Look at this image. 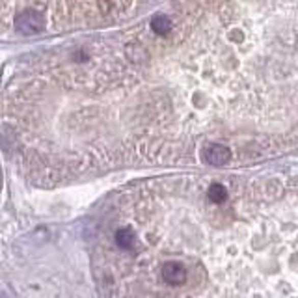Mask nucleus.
Listing matches in <instances>:
<instances>
[{
    "instance_id": "20e7f679",
    "label": "nucleus",
    "mask_w": 298,
    "mask_h": 298,
    "mask_svg": "<svg viewBox=\"0 0 298 298\" xmlns=\"http://www.w3.org/2000/svg\"><path fill=\"white\" fill-rule=\"evenodd\" d=\"M151 30L158 36H164L172 30V21L168 15H155L151 19Z\"/></svg>"
},
{
    "instance_id": "39448f33",
    "label": "nucleus",
    "mask_w": 298,
    "mask_h": 298,
    "mask_svg": "<svg viewBox=\"0 0 298 298\" xmlns=\"http://www.w3.org/2000/svg\"><path fill=\"white\" fill-rule=\"evenodd\" d=\"M116 244H118L121 250L132 248V246H134V235H132V231L127 228L118 229V233H116Z\"/></svg>"
},
{
    "instance_id": "423d86ee",
    "label": "nucleus",
    "mask_w": 298,
    "mask_h": 298,
    "mask_svg": "<svg viewBox=\"0 0 298 298\" xmlns=\"http://www.w3.org/2000/svg\"><path fill=\"white\" fill-rule=\"evenodd\" d=\"M207 196H209V200L212 201V203H222L226 198H228V190H226V186L224 184H211L209 186V192H207Z\"/></svg>"
},
{
    "instance_id": "7ed1b4c3",
    "label": "nucleus",
    "mask_w": 298,
    "mask_h": 298,
    "mask_svg": "<svg viewBox=\"0 0 298 298\" xmlns=\"http://www.w3.org/2000/svg\"><path fill=\"white\" fill-rule=\"evenodd\" d=\"M203 160L211 166H224L231 160V149L222 144H211L203 151Z\"/></svg>"
},
{
    "instance_id": "0eeeda50",
    "label": "nucleus",
    "mask_w": 298,
    "mask_h": 298,
    "mask_svg": "<svg viewBox=\"0 0 298 298\" xmlns=\"http://www.w3.org/2000/svg\"><path fill=\"white\" fill-rule=\"evenodd\" d=\"M229 38L233 39V41H240V39H242V32H237V30H233V32H229Z\"/></svg>"
},
{
    "instance_id": "f03ea898",
    "label": "nucleus",
    "mask_w": 298,
    "mask_h": 298,
    "mask_svg": "<svg viewBox=\"0 0 298 298\" xmlns=\"http://www.w3.org/2000/svg\"><path fill=\"white\" fill-rule=\"evenodd\" d=\"M160 276L168 285H181L186 282V268L177 261H166L160 268Z\"/></svg>"
},
{
    "instance_id": "f257e3e1",
    "label": "nucleus",
    "mask_w": 298,
    "mask_h": 298,
    "mask_svg": "<svg viewBox=\"0 0 298 298\" xmlns=\"http://www.w3.org/2000/svg\"><path fill=\"white\" fill-rule=\"evenodd\" d=\"M15 30L21 36H36L45 30V17L36 10H26L15 17Z\"/></svg>"
}]
</instances>
